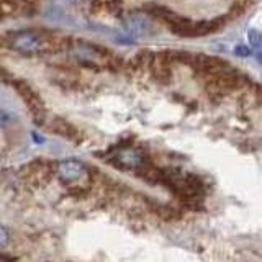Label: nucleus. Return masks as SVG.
<instances>
[{
    "instance_id": "1",
    "label": "nucleus",
    "mask_w": 262,
    "mask_h": 262,
    "mask_svg": "<svg viewBox=\"0 0 262 262\" xmlns=\"http://www.w3.org/2000/svg\"><path fill=\"white\" fill-rule=\"evenodd\" d=\"M7 45L13 51L21 54H38L43 51L45 39L41 38L36 31L25 30V31H15L7 39Z\"/></svg>"
},
{
    "instance_id": "2",
    "label": "nucleus",
    "mask_w": 262,
    "mask_h": 262,
    "mask_svg": "<svg viewBox=\"0 0 262 262\" xmlns=\"http://www.w3.org/2000/svg\"><path fill=\"white\" fill-rule=\"evenodd\" d=\"M56 172H57V176H59V179L66 184L79 182V180H82L87 176V169L84 164L80 161H74V159L59 162L57 164Z\"/></svg>"
},
{
    "instance_id": "3",
    "label": "nucleus",
    "mask_w": 262,
    "mask_h": 262,
    "mask_svg": "<svg viewBox=\"0 0 262 262\" xmlns=\"http://www.w3.org/2000/svg\"><path fill=\"white\" fill-rule=\"evenodd\" d=\"M115 164L123 169H131L136 170L144 164V156L143 152L136 149V147H121L118 152L115 154Z\"/></svg>"
},
{
    "instance_id": "4",
    "label": "nucleus",
    "mask_w": 262,
    "mask_h": 262,
    "mask_svg": "<svg viewBox=\"0 0 262 262\" xmlns=\"http://www.w3.org/2000/svg\"><path fill=\"white\" fill-rule=\"evenodd\" d=\"M125 28L136 36H146L152 31V23L143 13H129L125 18Z\"/></svg>"
},
{
    "instance_id": "5",
    "label": "nucleus",
    "mask_w": 262,
    "mask_h": 262,
    "mask_svg": "<svg viewBox=\"0 0 262 262\" xmlns=\"http://www.w3.org/2000/svg\"><path fill=\"white\" fill-rule=\"evenodd\" d=\"M16 89H18V92L21 94L23 100L27 102L30 105L31 112L36 115L38 118H43V113H45V108H43V103H41V100L38 98V95L33 92V90L25 85V84H16Z\"/></svg>"
},
{
    "instance_id": "6",
    "label": "nucleus",
    "mask_w": 262,
    "mask_h": 262,
    "mask_svg": "<svg viewBox=\"0 0 262 262\" xmlns=\"http://www.w3.org/2000/svg\"><path fill=\"white\" fill-rule=\"evenodd\" d=\"M248 41L252 48V51L257 53L262 57V33H259L257 30H249L248 31Z\"/></svg>"
},
{
    "instance_id": "7",
    "label": "nucleus",
    "mask_w": 262,
    "mask_h": 262,
    "mask_svg": "<svg viewBox=\"0 0 262 262\" xmlns=\"http://www.w3.org/2000/svg\"><path fill=\"white\" fill-rule=\"evenodd\" d=\"M7 243H8V231H7L5 226H2V228H0V246L5 248Z\"/></svg>"
},
{
    "instance_id": "8",
    "label": "nucleus",
    "mask_w": 262,
    "mask_h": 262,
    "mask_svg": "<svg viewBox=\"0 0 262 262\" xmlns=\"http://www.w3.org/2000/svg\"><path fill=\"white\" fill-rule=\"evenodd\" d=\"M234 53L236 54H239V56H249L251 54V51L248 48H244V46H237V48H234Z\"/></svg>"
}]
</instances>
